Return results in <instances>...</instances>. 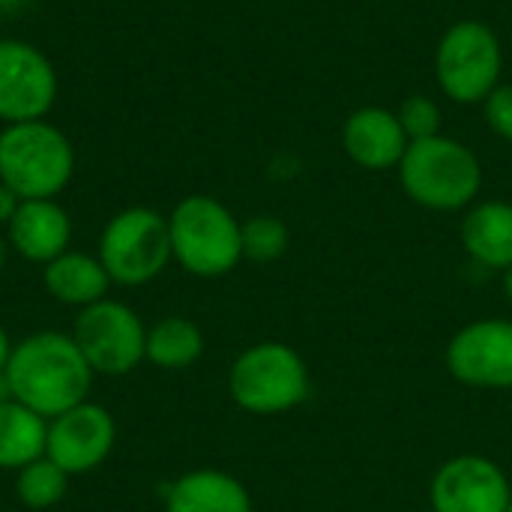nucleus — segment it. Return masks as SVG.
I'll return each instance as SVG.
<instances>
[{"instance_id": "4", "label": "nucleus", "mask_w": 512, "mask_h": 512, "mask_svg": "<svg viewBox=\"0 0 512 512\" xmlns=\"http://www.w3.org/2000/svg\"><path fill=\"white\" fill-rule=\"evenodd\" d=\"M240 225L243 222H237L222 201L210 195H189L168 216L171 255L186 273L198 279H219L243 261Z\"/></svg>"}, {"instance_id": "19", "label": "nucleus", "mask_w": 512, "mask_h": 512, "mask_svg": "<svg viewBox=\"0 0 512 512\" xmlns=\"http://www.w3.org/2000/svg\"><path fill=\"white\" fill-rule=\"evenodd\" d=\"M204 354V333L195 321L183 315L159 318L153 327H147V351L144 360L165 372H183L195 366Z\"/></svg>"}, {"instance_id": "28", "label": "nucleus", "mask_w": 512, "mask_h": 512, "mask_svg": "<svg viewBox=\"0 0 512 512\" xmlns=\"http://www.w3.org/2000/svg\"><path fill=\"white\" fill-rule=\"evenodd\" d=\"M3 267H6V240L0 237V273H3Z\"/></svg>"}, {"instance_id": "27", "label": "nucleus", "mask_w": 512, "mask_h": 512, "mask_svg": "<svg viewBox=\"0 0 512 512\" xmlns=\"http://www.w3.org/2000/svg\"><path fill=\"white\" fill-rule=\"evenodd\" d=\"M504 297H507V303L512 306V267L504 270Z\"/></svg>"}, {"instance_id": "18", "label": "nucleus", "mask_w": 512, "mask_h": 512, "mask_svg": "<svg viewBox=\"0 0 512 512\" xmlns=\"http://www.w3.org/2000/svg\"><path fill=\"white\" fill-rule=\"evenodd\" d=\"M48 420L21 402H0V471H21L45 456Z\"/></svg>"}, {"instance_id": "11", "label": "nucleus", "mask_w": 512, "mask_h": 512, "mask_svg": "<svg viewBox=\"0 0 512 512\" xmlns=\"http://www.w3.org/2000/svg\"><path fill=\"white\" fill-rule=\"evenodd\" d=\"M117 444V423L108 408L81 402L48 420L45 456L69 477L96 471Z\"/></svg>"}, {"instance_id": "13", "label": "nucleus", "mask_w": 512, "mask_h": 512, "mask_svg": "<svg viewBox=\"0 0 512 512\" xmlns=\"http://www.w3.org/2000/svg\"><path fill=\"white\" fill-rule=\"evenodd\" d=\"M408 135L399 123V117L381 105H366L357 108L345 126H342V147L366 171H387L399 168L405 150H408Z\"/></svg>"}, {"instance_id": "24", "label": "nucleus", "mask_w": 512, "mask_h": 512, "mask_svg": "<svg viewBox=\"0 0 512 512\" xmlns=\"http://www.w3.org/2000/svg\"><path fill=\"white\" fill-rule=\"evenodd\" d=\"M18 207H21V198L6 183H0V225H9Z\"/></svg>"}, {"instance_id": "12", "label": "nucleus", "mask_w": 512, "mask_h": 512, "mask_svg": "<svg viewBox=\"0 0 512 512\" xmlns=\"http://www.w3.org/2000/svg\"><path fill=\"white\" fill-rule=\"evenodd\" d=\"M57 99V75L51 60L30 42H0V120H42Z\"/></svg>"}, {"instance_id": "25", "label": "nucleus", "mask_w": 512, "mask_h": 512, "mask_svg": "<svg viewBox=\"0 0 512 512\" xmlns=\"http://www.w3.org/2000/svg\"><path fill=\"white\" fill-rule=\"evenodd\" d=\"M9 357H12V342H9V333H6V330L0 327V372L6 369Z\"/></svg>"}, {"instance_id": "6", "label": "nucleus", "mask_w": 512, "mask_h": 512, "mask_svg": "<svg viewBox=\"0 0 512 512\" xmlns=\"http://www.w3.org/2000/svg\"><path fill=\"white\" fill-rule=\"evenodd\" d=\"M96 258L114 285L138 288L153 282L174 258L168 219L150 207H129L117 213L99 237Z\"/></svg>"}, {"instance_id": "21", "label": "nucleus", "mask_w": 512, "mask_h": 512, "mask_svg": "<svg viewBox=\"0 0 512 512\" xmlns=\"http://www.w3.org/2000/svg\"><path fill=\"white\" fill-rule=\"evenodd\" d=\"M240 240H243V258L255 264H270L288 252L291 231L276 216H252L249 222L240 225Z\"/></svg>"}, {"instance_id": "16", "label": "nucleus", "mask_w": 512, "mask_h": 512, "mask_svg": "<svg viewBox=\"0 0 512 512\" xmlns=\"http://www.w3.org/2000/svg\"><path fill=\"white\" fill-rule=\"evenodd\" d=\"M42 282H45V291L57 303L75 306V309H87L105 300L108 288L114 285L102 261L87 252H63L60 258L48 261Z\"/></svg>"}, {"instance_id": "2", "label": "nucleus", "mask_w": 512, "mask_h": 512, "mask_svg": "<svg viewBox=\"0 0 512 512\" xmlns=\"http://www.w3.org/2000/svg\"><path fill=\"white\" fill-rule=\"evenodd\" d=\"M399 180L405 195L435 213H456L471 207L483 186V168L471 147L456 138L435 135L411 141L402 162Z\"/></svg>"}, {"instance_id": "9", "label": "nucleus", "mask_w": 512, "mask_h": 512, "mask_svg": "<svg viewBox=\"0 0 512 512\" xmlns=\"http://www.w3.org/2000/svg\"><path fill=\"white\" fill-rule=\"evenodd\" d=\"M512 486L507 471L480 453H462L438 465L429 483L432 512H507Z\"/></svg>"}, {"instance_id": "10", "label": "nucleus", "mask_w": 512, "mask_h": 512, "mask_svg": "<svg viewBox=\"0 0 512 512\" xmlns=\"http://www.w3.org/2000/svg\"><path fill=\"white\" fill-rule=\"evenodd\" d=\"M450 375L474 390H512V321L477 318L447 345Z\"/></svg>"}, {"instance_id": "30", "label": "nucleus", "mask_w": 512, "mask_h": 512, "mask_svg": "<svg viewBox=\"0 0 512 512\" xmlns=\"http://www.w3.org/2000/svg\"><path fill=\"white\" fill-rule=\"evenodd\" d=\"M507 512H512V498H510V507H507Z\"/></svg>"}, {"instance_id": "31", "label": "nucleus", "mask_w": 512, "mask_h": 512, "mask_svg": "<svg viewBox=\"0 0 512 512\" xmlns=\"http://www.w3.org/2000/svg\"><path fill=\"white\" fill-rule=\"evenodd\" d=\"M429 512H432V510H429Z\"/></svg>"}, {"instance_id": "1", "label": "nucleus", "mask_w": 512, "mask_h": 512, "mask_svg": "<svg viewBox=\"0 0 512 512\" xmlns=\"http://www.w3.org/2000/svg\"><path fill=\"white\" fill-rule=\"evenodd\" d=\"M6 378L15 402L51 420L87 402L96 372L84 360L72 333L42 330L12 345Z\"/></svg>"}, {"instance_id": "22", "label": "nucleus", "mask_w": 512, "mask_h": 512, "mask_svg": "<svg viewBox=\"0 0 512 512\" xmlns=\"http://www.w3.org/2000/svg\"><path fill=\"white\" fill-rule=\"evenodd\" d=\"M408 141H423L441 135V108L429 96H408L402 108L396 111Z\"/></svg>"}, {"instance_id": "17", "label": "nucleus", "mask_w": 512, "mask_h": 512, "mask_svg": "<svg viewBox=\"0 0 512 512\" xmlns=\"http://www.w3.org/2000/svg\"><path fill=\"white\" fill-rule=\"evenodd\" d=\"M462 246L465 252L489 267L510 270L512 267V204L507 201H483L468 210L462 222Z\"/></svg>"}, {"instance_id": "7", "label": "nucleus", "mask_w": 512, "mask_h": 512, "mask_svg": "<svg viewBox=\"0 0 512 512\" xmlns=\"http://www.w3.org/2000/svg\"><path fill=\"white\" fill-rule=\"evenodd\" d=\"M504 69V51L495 30L483 21H456L438 42L435 75L441 90L453 102H486L498 87Z\"/></svg>"}, {"instance_id": "29", "label": "nucleus", "mask_w": 512, "mask_h": 512, "mask_svg": "<svg viewBox=\"0 0 512 512\" xmlns=\"http://www.w3.org/2000/svg\"><path fill=\"white\" fill-rule=\"evenodd\" d=\"M18 0H0V9H6V6H15Z\"/></svg>"}, {"instance_id": "20", "label": "nucleus", "mask_w": 512, "mask_h": 512, "mask_svg": "<svg viewBox=\"0 0 512 512\" xmlns=\"http://www.w3.org/2000/svg\"><path fill=\"white\" fill-rule=\"evenodd\" d=\"M15 495L27 510H51L69 492V474L57 468L48 456L15 471Z\"/></svg>"}, {"instance_id": "23", "label": "nucleus", "mask_w": 512, "mask_h": 512, "mask_svg": "<svg viewBox=\"0 0 512 512\" xmlns=\"http://www.w3.org/2000/svg\"><path fill=\"white\" fill-rule=\"evenodd\" d=\"M486 123L495 135L512 144V84H498L486 96Z\"/></svg>"}, {"instance_id": "14", "label": "nucleus", "mask_w": 512, "mask_h": 512, "mask_svg": "<svg viewBox=\"0 0 512 512\" xmlns=\"http://www.w3.org/2000/svg\"><path fill=\"white\" fill-rule=\"evenodd\" d=\"M9 228V246L33 264H48L69 252V237H72V222L69 213L54 201H21L15 210Z\"/></svg>"}, {"instance_id": "26", "label": "nucleus", "mask_w": 512, "mask_h": 512, "mask_svg": "<svg viewBox=\"0 0 512 512\" xmlns=\"http://www.w3.org/2000/svg\"><path fill=\"white\" fill-rule=\"evenodd\" d=\"M12 399V387H9V378H6V369L0 372V402H9Z\"/></svg>"}, {"instance_id": "8", "label": "nucleus", "mask_w": 512, "mask_h": 512, "mask_svg": "<svg viewBox=\"0 0 512 512\" xmlns=\"http://www.w3.org/2000/svg\"><path fill=\"white\" fill-rule=\"evenodd\" d=\"M72 339L81 348L84 360L96 375L120 378L141 366L147 351V327L120 300H99L87 309H78L72 324Z\"/></svg>"}, {"instance_id": "5", "label": "nucleus", "mask_w": 512, "mask_h": 512, "mask_svg": "<svg viewBox=\"0 0 512 512\" xmlns=\"http://www.w3.org/2000/svg\"><path fill=\"white\" fill-rule=\"evenodd\" d=\"M312 378L306 360L285 342L249 345L228 372V393L237 408L258 417H276L309 399Z\"/></svg>"}, {"instance_id": "3", "label": "nucleus", "mask_w": 512, "mask_h": 512, "mask_svg": "<svg viewBox=\"0 0 512 512\" xmlns=\"http://www.w3.org/2000/svg\"><path fill=\"white\" fill-rule=\"evenodd\" d=\"M75 171V153L69 138L45 123H9L0 132V183H6L21 201L54 198L66 189Z\"/></svg>"}, {"instance_id": "15", "label": "nucleus", "mask_w": 512, "mask_h": 512, "mask_svg": "<svg viewBox=\"0 0 512 512\" xmlns=\"http://www.w3.org/2000/svg\"><path fill=\"white\" fill-rule=\"evenodd\" d=\"M165 512H252V495L237 477L198 468L168 486Z\"/></svg>"}]
</instances>
